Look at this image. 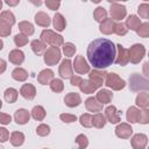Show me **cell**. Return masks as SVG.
Instances as JSON below:
<instances>
[{
	"instance_id": "cell-21",
	"label": "cell",
	"mask_w": 149,
	"mask_h": 149,
	"mask_svg": "<svg viewBox=\"0 0 149 149\" xmlns=\"http://www.w3.org/2000/svg\"><path fill=\"white\" fill-rule=\"evenodd\" d=\"M85 107L88 112H94V113H99L102 109V105L98 102L94 97H90L85 100Z\"/></svg>"
},
{
	"instance_id": "cell-47",
	"label": "cell",
	"mask_w": 149,
	"mask_h": 149,
	"mask_svg": "<svg viewBox=\"0 0 149 149\" xmlns=\"http://www.w3.org/2000/svg\"><path fill=\"white\" fill-rule=\"evenodd\" d=\"M10 33H12L10 26H8L7 23H5L0 20V36L1 37H7V36H9Z\"/></svg>"
},
{
	"instance_id": "cell-3",
	"label": "cell",
	"mask_w": 149,
	"mask_h": 149,
	"mask_svg": "<svg viewBox=\"0 0 149 149\" xmlns=\"http://www.w3.org/2000/svg\"><path fill=\"white\" fill-rule=\"evenodd\" d=\"M144 55H146V48L143 47V44L136 43L128 49V59L133 64L140 63L144 57Z\"/></svg>"
},
{
	"instance_id": "cell-29",
	"label": "cell",
	"mask_w": 149,
	"mask_h": 149,
	"mask_svg": "<svg viewBox=\"0 0 149 149\" xmlns=\"http://www.w3.org/2000/svg\"><path fill=\"white\" fill-rule=\"evenodd\" d=\"M45 45H47V44L43 43L41 40H34V41H31V43H30V47H31L33 52H34L35 55H37V56L42 55V54L47 50V47H45Z\"/></svg>"
},
{
	"instance_id": "cell-57",
	"label": "cell",
	"mask_w": 149,
	"mask_h": 149,
	"mask_svg": "<svg viewBox=\"0 0 149 149\" xmlns=\"http://www.w3.org/2000/svg\"><path fill=\"white\" fill-rule=\"evenodd\" d=\"M2 48H3V42L0 40V50H2Z\"/></svg>"
},
{
	"instance_id": "cell-46",
	"label": "cell",
	"mask_w": 149,
	"mask_h": 149,
	"mask_svg": "<svg viewBox=\"0 0 149 149\" xmlns=\"http://www.w3.org/2000/svg\"><path fill=\"white\" fill-rule=\"evenodd\" d=\"M14 43L16 47H23L28 43V37L24 36L23 34H16L14 36Z\"/></svg>"
},
{
	"instance_id": "cell-24",
	"label": "cell",
	"mask_w": 149,
	"mask_h": 149,
	"mask_svg": "<svg viewBox=\"0 0 149 149\" xmlns=\"http://www.w3.org/2000/svg\"><path fill=\"white\" fill-rule=\"evenodd\" d=\"M52 24L57 31H63L66 27V21L61 13H56L52 17Z\"/></svg>"
},
{
	"instance_id": "cell-7",
	"label": "cell",
	"mask_w": 149,
	"mask_h": 149,
	"mask_svg": "<svg viewBox=\"0 0 149 149\" xmlns=\"http://www.w3.org/2000/svg\"><path fill=\"white\" fill-rule=\"evenodd\" d=\"M109 14H111V19L114 21H120L122 19L126 17L127 14V9L125 7V5L118 3V2H112L111 7H109Z\"/></svg>"
},
{
	"instance_id": "cell-13",
	"label": "cell",
	"mask_w": 149,
	"mask_h": 149,
	"mask_svg": "<svg viewBox=\"0 0 149 149\" xmlns=\"http://www.w3.org/2000/svg\"><path fill=\"white\" fill-rule=\"evenodd\" d=\"M88 73H90V74H88V80H91V81H92L93 84H95L98 87H101L102 84L105 83V78H106L107 72H105V71H102V70H97V69H94V70L90 71Z\"/></svg>"
},
{
	"instance_id": "cell-19",
	"label": "cell",
	"mask_w": 149,
	"mask_h": 149,
	"mask_svg": "<svg viewBox=\"0 0 149 149\" xmlns=\"http://www.w3.org/2000/svg\"><path fill=\"white\" fill-rule=\"evenodd\" d=\"M30 119V113L24 109V108H20L15 112L14 114V120L17 125H26Z\"/></svg>"
},
{
	"instance_id": "cell-16",
	"label": "cell",
	"mask_w": 149,
	"mask_h": 149,
	"mask_svg": "<svg viewBox=\"0 0 149 149\" xmlns=\"http://www.w3.org/2000/svg\"><path fill=\"white\" fill-rule=\"evenodd\" d=\"M20 94L27 100H33L36 95V88L33 84H23L20 88Z\"/></svg>"
},
{
	"instance_id": "cell-40",
	"label": "cell",
	"mask_w": 149,
	"mask_h": 149,
	"mask_svg": "<svg viewBox=\"0 0 149 149\" xmlns=\"http://www.w3.org/2000/svg\"><path fill=\"white\" fill-rule=\"evenodd\" d=\"M76 50H77L76 45L73 43H71V42H68V43L63 44V52H64V55L66 57H72L74 55Z\"/></svg>"
},
{
	"instance_id": "cell-35",
	"label": "cell",
	"mask_w": 149,
	"mask_h": 149,
	"mask_svg": "<svg viewBox=\"0 0 149 149\" xmlns=\"http://www.w3.org/2000/svg\"><path fill=\"white\" fill-rule=\"evenodd\" d=\"M17 95H19V92L13 88V87H9V88H6L5 92H3V97H5V100L9 104H14L17 99Z\"/></svg>"
},
{
	"instance_id": "cell-12",
	"label": "cell",
	"mask_w": 149,
	"mask_h": 149,
	"mask_svg": "<svg viewBox=\"0 0 149 149\" xmlns=\"http://www.w3.org/2000/svg\"><path fill=\"white\" fill-rule=\"evenodd\" d=\"M132 134H133V128L127 122L118 123V126L115 127V135L119 139H130Z\"/></svg>"
},
{
	"instance_id": "cell-22",
	"label": "cell",
	"mask_w": 149,
	"mask_h": 149,
	"mask_svg": "<svg viewBox=\"0 0 149 149\" xmlns=\"http://www.w3.org/2000/svg\"><path fill=\"white\" fill-rule=\"evenodd\" d=\"M140 113H141V111H140L137 107L130 106V107L127 109V112H126V119H127V121H128L129 123H136V122H139Z\"/></svg>"
},
{
	"instance_id": "cell-49",
	"label": "cell",
	"mask_w": 149,
	"mask_h": 149,
	"mask_svg": "<svg viewBox=\"0 0 149 149\" xmlns=\"http://www.w3.org/2000/svg\"><path fill=\"white\" fill-rule=\"evenodd\" d=\"M139 122L142 123V125H147V123L149 122V111H148V109H143V111H141Z\"/></svg>"
},
{
	"instance_id": "cell-41",
	"label": "cell",
	"mask_w": 149,
	"mask_h": 149,
	"mask_svg": "<svg viewBox=\"0 0 149 149\" xmlns=\"http://www.w3.org/2000/svg\"><path fill=\"white\" fill-rule=\"evenodd\" d=\"M79 122L83 127L85 128H91L92 127V115L88 114V113H85V114H81L79 116Z\"/></svg>"
},
{
	"instance_id": "cell-56",
	"label": "cell",
	"mask_w": 149,
	"mask_h": 149,
	"mask_svg": "<svg viewBox=\"0 0 149 149\" xmlns=\"http://www.w3.org/2000/svg\"><path fill=\"white\" fill-rule=\"evenodd\" d=\"M143 71H144V76H148V63H144L143 65Z\"/></svg>"
},
{
	"instance_id": "cell-5",
	"label": "cell",
	"mask_w": 149,
	"mask_h": 149,
	"mask_svg": "<svg viewBox=\"0 0 149 149\" xmlns=\"http://www.w3.org/2000/svg\"><path fill=\"white\" fill-rule=\"evenodd\" d=\"M129 87L132 91H140V90H148L149 85H148V80L144 77H141L139 73H134L130 78H129Z\"/></svg>"
},
{
	"instance_id": "cell-31",
	"label": "cell",
	"mask_w": 149,
	"mask_h": 149,
	"mask_svg": "<svg viewBox=\"0 0 149 149\" xmlns=\"http://www.w3.org/2000/svg\"><path fill=\"white\" fill-rule=\"evenodd\" d=\"M30 113H31L33 119H34V120H36V121H43V120H44V118H45V115H47L45 109H44L42 106H40V105L34 106Z\"/></svg>"
},
{
	"instance_id": "cell-52",
	"label": "cell",
	"mask_w": 149,
	"mask_h": 149,
	"mask_svg": "<svg viewBox=\"0 0 149 149\" xmlns=\"http://www.w3.org/2000/svg\"><path fill=\"white\" fill-rule=\"evenodd\" d=\"M8 139H9V133H8V130H7L6 128H1V127H0V142L3 143V142H6Z\"/></svg>"
},
{
	"instance_id": "cell-28",
	"label": "cell",
	"mask_w": 149,
	"mask_h": 149,
	"mask_svg": "<svg viewBox=\"0 0 149 149\" xmlns=\"http://www.w3.org/2000/svg\"><path fill=\"white\" fill-rule=\"evenodd\" d=\"M135 102L136 105L140 107V108H143V109H148L149 107V94L147 92H141L136 95V99H135Z\"/></svg>"
},
{
	"instance_id": "cell-50",
	"label": "cell",
	"mask_w": 149,
	"mask_h": 149,
	"mask_svg": "<svg viewBox=\"0 0 149 149\" xmlns=\"http://www.w3.org/2000/svg\"><path fill=\"white\" fill-rule=\"evenodd\" d=\"M45 3V6L49 8V9H51V10H56V9H58L59 8V6H61V2L59 1H56V0H48V1H45L44 2Z\"/></svg>"
},
{
	"instance_id": "cell-8",
	"label": "cell",
	"mask_w": 149,
	"mask_h": 149,
	"mask_svg": "<svg viewBox=\"0 0 149 149\" xmlns=\"http://www.w3.org/2000/svg\"><path fill=\"white\" fill-rule=\"evenodd\" d=\"M72 69H74V71L79 74H85L90 72V65L87 61L84 58V56L81 55H78L74 57V61L72 63Z\"/></svg>"
},
{
	"instance_id": "cell-51",
	"label": "cell",
	"mask_w": 149,
	"mask_h": 149,
	"mask_svg": "<svg viewBox=\"0 0 149 149\" xmlns=\"http://www.w3.org/2000/svg\"><path fill=\"white\" fill-rule=\"evenodd\" d=\"M12 121V116L9 114L6 113H1L0 112V123L1 125H9Z\"/></svg>"
},
{
	"instance_id": "cell-14",
	"label": "cell",
	"mask_w": 149,
	"mask_h": 149,
	"mask_svg": "<svg viewBox=\"0 0 149 149\" xmlns=\"http://www.w3.org/2000/svg\"><path fill=\"white\" fill-rule=\"evenodd\" d=\"M147 143H148V137L146 134H142V133L135 134L130 139V144L133 149H144L147 147Z\"/></svg>"
},
{
	"instance_id": "cell-43",
	"label": "cell",
	"mask_w": 149,
	"mask_h": 149,
	"mask_svg": "<svg viewBox=\"0 0 149 149\" xmlns=\"http://www.w3.org/2000/svg\"><path fill=\"white\" fill-rule=\"evenodd\" d=\"M137 13L139 15L142 17V19H149V5L147 2H143L139 6V9H137Z\"/></svg>"
},
{
	"instance_id": "cell-18",
	"label": "cell",
	"mask_w": 149,
	"mask_h": 149,
	"mask_svg": "<svg viewBox=\"0 0 149 149\" xmlns=\"http://www.w3.org/2000/svg\"><path fill=\"white\" fill-rule=\"evenodd\" d=\"M8 59L14 65H21L23 63V61H24V54L20 49H14V50H12L9 52Z\"/></svg>"
},
{
	"instance_id": "cell-15",
	"label": "cell",
	"mask_w": 149,
	"mask_h": 149,
	"mask_svg": "<svg viewBox=\"0 0 149 149\" xmlns=\"http://www.w3.org/2000/svg\"><path fill=\"white\" fill-rule=\"evenodd\" d=\"M64 102L68 107L70 108H73V107H77L81 104V98L78 93L76 92H70L68 93L65 97H64Z\"/></svg>"
},
{
	"instance_id": "cell-38",
	"label": "cell",
	"mask_w": 149,
	"mask_h": 149,
	"mask_svg": "<svg viewBox=\"0 0 149 149\" xmlns=\"http://www.w3.org/2000/svg\"><path fill=\"white\" fill-rule=\"evenodd\" d=\"M50 88H51V91H54L55 93H61L63 90H64V84H63V81H62V79H52L51 81H50Z\"/></svg>"
},
{
	"instance_id": "cell-32",
	"label": "cell",
	"mask_w": 149,
	"mask_h": 149,
	"mask_svg": "<svg viewBox=\"0 0 149 149\" xmlns=\"http://www.w3.org/2000/svg\"><path fill=\"white\" fill-rule=\"evenodd\" d=\"M106 125V118L102 113H95L94 115H92V126L98 128V129H101L104 128Z\"/></svg>"
},
{
	"instance_id": "cell-20",
	"label": "cell",
	"mask_w": 149,
	"mask_h": 149,
	"mask_svg": "<svg viewBox=\"0 0 149 149\" xmlns=\"http://www.w3.org/2000/svg\"><path fill=\"white\" fill-rule=\"evenodd\" d=\"M52 79H54V71L50 69H44L37 74V81L42 85L50 84Z\"/></svg>"
},
{
	"instance_id": "cell-23",
	"label": "cell",
	"mask_w": 149,
	"mask_h": 149,
	"mask_svg": "<svg viewBox=\"0 0 149 149\" xmlns=\"http://www.w3.org/2000/svg\"><path fill=\"white\" fill-rule=\"evenodd\" d=\"M79 88H80V91H81L83 93H85V94H91V93L95 92L99 87H98L95 84H93L91 80L84 79V80H81V83L79 84Z\"/></svg>"
},
{
	"instance_id": "cell-25",
	"label": "cell",
	"mask_w": 149,
	"mask_h": 149,
	"mask_svg": "<svg viewBox=\"0 0 149 149\" xmlns=\"http://www.w3.org/2000/svg\"><path fill=\"white\" fill-rule=\"evenodd\" d=\"M99 30L105 35H111L114 33V21L112 19H106L100 23Z\"/></svg>"
},
{
	"instance_id": "cell-4",
	"label": "cell",
	"mask_w": 149,
	"mask_h": 149,
	"mask_svg": "<svg viewBox=\"0 0 149 149\" xmlns=\"http://www.w3.org/2000/svg\"><path fill=\"white\" fill-rule=\"evenodd\" d=\"M105 85L114 91H120L122 88H125L126 86V81L119 77L116 73L114 72H109L106 74V78H105Z\"/></svg>"
},
{
	"instance_id": "cell-61",
	"label": "cell",
	"mask_w": 149,
	"mask_h": 149,
	"mask_svg": "<svg viewBox=\"0 0 149 149\" xmlns=\"http://www.w3.org/2000/svg\"><path fill=\"white\" fill-rule=\"evenodd\" d=\"M44 149H48V148H44Z\"/></svg>"
},
{
	"instance_id": "cell-34",
	"label": "cell",
	"mask_w": 149,
	"mask_h": 149,
	"mask_svg": "<svg viewBox=\"0 0 149 149\" xmlns=\"http://www.w3.org/2000/svg\"><path fill=\"white\" fill-rule=\"evenodd\" d=\"M12 78L16 81H24L28 78V72L22 68H16L12 71Z\"/></svg>"
},
{
	"instance_id": "cell-33",
	"label": "cell",
	"mask_w": 149,
	"mask_h": 149,
	"mask_svg": "<svg viewBox=\"0 0 149 149\" xmlns=\"http://www.w3.org/2000/svg\"><path fill=\"white\" fill-rule=\"evenodd\" d=\"M10 144L14 147H20L24 142V134L21 132H13L10 134Z\"/></svg>"
},
{
	"instance_id": "cell-55",
	"label": "cell",
	"mask_w": 149,
	"mask_h": 149,
	"mask_svg": "<svg viewBox=\"0 0 149 149\" xmlns=\"http://www.w3.org/2000/svg\"><path fill=\"white\" fill-rule=\"evenodd\" d=\"M19 2H20V0H15V1H12V0H7V1H6V3H7L8 6H16Z\"/></svg>"
},
{
	"instance_id": "cell-53",
	"label": "cell",
	"mask_w": 149,
	"mask_h": 149,
	"mask_svg": "<svg viewBox=\"0 0 149 149\" xmlns=\"http://www.w3.org/2000/svg\"><path fill=\"white\" fill-rule=\"evenodd\" d=\"M81 80H83V78L81 77H79V76H72L71 78H70V84L72 85V86H79V84L81 83Z\"/></svg>"
},
{
	"instance_id": "cell-6",
	"label": "cell",
	"mask_w": 149,
	"mask_h": 149,
	"mask_svg": "<svg viewBox=\"0 0 149 149\" xmlns=\"http://www.w3.org/2000/svg\"><path fill=\"white\" fill-rule=\"evenodd\" d=\"M44 63L47 65H56L61 61V50L56 47H50L44 51Z\"/></svg>"
},
{
	"instance_id": "cell-27",
	"label": "cell",
	"mask_w": 149,
	"mask_h": 149,
	"mask_svg": "<svg viewBox=\"0 0 149 149\" xmlns=\"http://www.w3.org/2000/svg\"><path fill=\"white\" fill-rule=\"evenodd\" d=\"M141 20H140V17H137L136 15H129L127 19H126V27H127V29H130V30H134V31H136L137 29H139V27L141 26Z\"/></svg>"
},
{
	"instance_id": "cell-48",
	"label": "cell",
	"mask_w": 149,
	"mask_h": 149,
	"mask_svg": "<svg viewBox=\"0 0 149 149\" xmlns=\"http://www.w3.org/2000/svg\"><path fill=\"white\" fill-rule=\"evenodd\" d=\"M59 119L65 123H71V122H74L77 120V116L73 114H69V113H62L59 115Z\"/></svg>"
},
{
	"instance_id": "cell-30",
	"label": "cell",
	"mask_w": 149,
	"mask_h": 149,
	"mask_svg": "<svg viewBox=\"0 0 149 149\" xmlns=\"http://www.w3.org/2000/svg\"><path fill=\"white\" fill-rule=\"evenodd\" d=\"M19 29L21 31V34H23L24 36H30L34 34L35 29H34V26L29 22V21H21L19 23Z\"/></svg>"
},
{
	"instance_id": "cell-11",
	"label": "cell",
	"mask_w": 149,
	"mask_h": 149,
	"mask_svg": "<svg viewBox=\"0 0 149 149\" xmlns=\"http://www.w3.org/2000/svg\"><path fill=\"white\" fill-rule=\"evenodd\" d=\"M116 48V56H115V63L121 65V66H125L128 64L129 59H128V49H126L123 45L121 44H116L115 45Z\"/></svg>"
},
{
	"instance_id": "cell-39",
	"label": "cell",
	"mask_w": 149,
	"mask_h": 149,
	"mask_svg": "<svg viewBox=\"0 0 149 149\" xmlns=\"http://www.w3.org/2000/svg\"><path fill=\"white\" fill-rule=\"evenodd\" d=\"M74 142H76V146L78 149H86L88 146V140H87L86 135H84V134H79L76 137Z\"/></svg>"
},
{
	"instance_id": "cell-37",
	"label": "cell",
	"mask_w": 149,
	"mask_h": 149,
	"mask_svg": "<svg viewBox=\"0 0 149 149\" xmlns=\"http://www.w3.org/2000/svg\"><path fill=\"white\" fill-rule=\"evenodd\" d=\"M0 20L5 23H7L8 26H13L15 23V16L14 14L10 12V10H3L1 14H0Z\"/></svg>"
},
{
	"instance_id": "cell-58",
	"label": "cell",
	"mask_w": 149,
	"mask_h": 149,
	"mask_svg": "<svg viewBox=\"0 0 149 149\" xmlns=\"http://www.w3.org/2000/svg\"><path fill=\"white\" fill-rule=\"evenodd\" d=\"M1 8H2V1L0 0V9H1Z\"/></svg>"
},
{
	"instance_id": "cell-60",
	"label": "cell",
	"mask_w": 149,
	"mask_h": 149,
	"mask_svg": "<svg viewBox=\"0 0 149 149\" xmlns=\"http://www.w3.org/2000/svg\"><path fill=\"white\" fill-rule=\"evenodd\" d=\"M0 149H3V148H2V147H1V146H0Z\"/></svg>"
},
{
	"instance_id": "cell-44",
	"label": "cell",
	"mask_w": 149,
	"mask_h": 149,
	"mask_svg": "<svg viewBox=\"0 0 149 149\" xmlns=\"http://www.w3.org/2000/svg\"><path fill=\"white\" fill-rule=\"evenodd\" d=\"M114 33L119 36H125L128 33V29L125 23L119 22V23H114Z\"/></svg>"
},
{
	"instance_id": "cell-42",
	"label": "cell",
	"mask_w": 149,
	"mask_h": 149,
	"mask_svg": "<svg viewBox=\"0 0 149 149\" xmlns=\"http://www.w3.org/2000/svg\"><path fill=\"white\" fill-rule=\"evenodd\" d=\"M137 35L140 37H143V38H147L149 36V23L148 22H144V23H141V26L139 27V29L136 30Z\"/></svg>"
},
{
	"instance_id": "cell-17",
	"label": "cell",
	"mask_w": 149,
	"mask_h": 149,
	"mask_svg": "<svg viewBox=\"0 0 149 149\" xmlns=\"http://www.w3.org/2000/svg\"><path fill=\"white\" fill-rule=\"evenodd\" d=\"M97 99L98 102H100L101 105H105V104H109L112 101V98H113V93L106 88H102V90H99L94 97Z\"/></svg>"
},
{
	"instance_id": "cell-9",
	"label": "cell",
	"mask_w": 149,
	"mask_h": 149,
	"mask_svg": "<svg viewBox=\"0 0 149 149\" xmlns=\"http://www.w3.org/2000/svg\"><path fill=\"white\" fill-rule=\"evenodd\" d=\"M104 115L106 118V121H108L112 125H118L121 121V113L113 105L105 108V114Z\"/></svg>"
},
{
	"instance_id": "cell-54",
	"label": "cell",
	"mask_w": 149,
	"mask_h": 149,
	"mask_svg": "<svg viewBox=\"0 0 149 149\" xmlns=\"http://www.w3.org/2000/svg\"><path fill=\"white\" fill-rule=\"evenodd\" d=\"M6 68H7V63H6V61L2 59V58H0V73L5 72Z\"/></svg>"
},
{
	"instance_id": "cell-36",
	"label": "cell",
	"mask_w": 149,
	"mask_h": 149,
	"mask_svg": "<svg viewBox=\"0 0 149 149\" xmlns=\"http://www.w3.org/2000/svg\"><path fill=\"white\" fill-rule=\"evenodd\" d=\"M93 17L97 22L101 23L104 20L107 19V10L104 8V7H97L93 12Z\"/></svg>"
},
{
	"instance_id": "cell-2",
	"label": "cell",
	"mask_w": 149,
	"mask_h": 149,
	"mask_svg": "<svg viewBox=\"0 0 149 149\" xmlns=\"http://www.w3.org/2000/svg\"><path fill=\"white\" fill-rule=\"evenodd\" d=\"M41 41L43 43H48L50 44L51 47H62L64 44V40H63V36L56 34L55 31L50 30V29H44L42 33H41Z\"/></svg>"
},
{
	"instance_id": "cell-1",
	"label": "cell",
	"mask_w": 149,
	"mask_h": 149,
	"mask_svg": "<svg viewBox=\"0 0 149 149\" xmlns=\"http://www.w3.org/2000/svg\"><path fill=\"white\" fill-rule=\"evenodd\" d=\"M86 56L94 69L102 70L114 63L116 48L108 38H95L88 44Z\"/></svg>"
},
{
	"instance_id": "cell-10",
	"label": "cell",
	"mask_w": 149,
	"mask_h": 149,
	"mask_svg": "<svg viewBox=\"0 0 149 149\" xmlns=\"http://www.w3.org/2000/svg\"><path fill=\"white\" fill-rule=\"evenodd\" d=\"M58 73L63 79H70L73 76V70H72V62L70 59H63L59 68H58Z\"/></svg>"
},
{
	"instance_id": "cell-26",
	"label": "cell",
	"mask_w": 149,
	"mask_h": 149,
	"mask_svg": "<svg viewBox=\"0 0 149 149\" xmlns=\"http://www.w3.org/2000/svg\"><path fill=\"white\" fill-rule=\"evenodd\" d=\"M35 22L37 26L40 27H49L51 20L49 17V15L44 12H38L35 14Z\"/></svg>"
},
{
	"instance_id": "cell-59",
	"label": "cell",
	"mask_w": 149,
	"mask_h": 149,
	"mask_svg": "<svg viewBox=\"0 0 149 149\" xmlns=\"http://www.w3.org/2000/svg\"><path fill=\"white\" fill-rule=\"evenodd\" d=\"M1 107H2V101L0 100V109H1Z\"/></svg>"
},
{
	"instance_id": "cell-45",
	"label": "cell",
	"mask_w": 149,
	"mask_h": 149,
	"mask_svg": "<svg viewBox=\"0 0 149 149\" xmlns=\"http://www.w3.org/2000/svg\"><path fill=\"white\" fill-rule=\"evenodd\" d=\"M36 134H37L38 136L44 137V136H47V135L50 134V127H49L48 125H45V123H41V125H38L37 128H36Z\"/></svg>"
}]
</instances>
